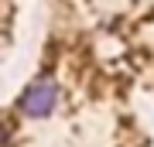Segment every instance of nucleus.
I'll use <instances>...</instances> for the list:
<instances>
[{
	"instance_id": "obj_1",
	"label": "nucleus",
	"mask_w": 154,
	"mask_h": 147,
	"mask_svg": "<svg viewBox=\"0 0 154 147\" xmlns=\"http://www.w3.org/2000/svg\"><path fill=\"white\" fill-rule=\"evenodd\" d=\"M55 99H58V86L51 75H41L34 79L21 96V113L24 116H45L48 109H55Z\"/></svg>"
}]
</instances>
